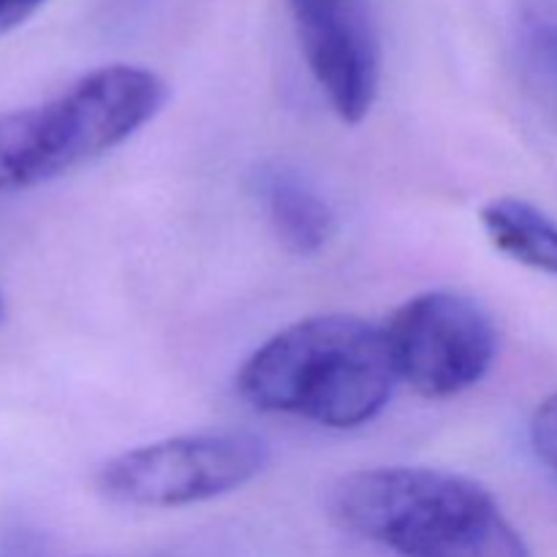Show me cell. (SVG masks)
I'll return each mask as SVG.
<instances>
[{
    "label": "cell",
    "mask_w": 557,
    "mask_h": 557,
    "mask_svg": "<svg viewBox=\"0 0 557 557\" xmlns=\"http://www.w3.org/2000/svg\"><path fill=\"white\" fill-rule=\"evenodd\" d=\"M386 332L357 315H313L261 343L237 373V392L264 413L330 430L373 422L395 392Z\"/></svg>",
    "instance_id": "obj_1"
},
{
    "label": "cell",
    "mask_w": 557,
    "mask_h": 557,
    "mask_svg": "<svg viewBox=\"0 0 557 557\" xmlns=\"http://www.w3.org/2000/svg\"><path fill=\"white\" fill-rule=\"evenodd\" d=\"M330 511L395 557H533L493 493L460 473L364 468L337 479Z\"/></svg>",
    "instance_id": "obj_2"
},
{
    "label": "cell",
    "mask_w": 557,
    "mask_h": 557,
    "mask_svg": "<svg viewBox=\"0 0 557 557\" xmlns=\"http://www.w3.org/2000/svg\"><path fill=\"white\" fill-rule=\"evenodd\" d=\"M169 85L139 65H103L60 96L0 114V194L58 180L128 141L158 117Z\"/></svg>",
    "instance_id": "obj_3"
},
{
    "label": "cell",
    "mask_w": 557,
    "mask_h": 557,
    "mask_svg": "<svg viewBox=\"0 0 557 557\" xmlns=\"http://www.w3.org/2000/svg\"><path fill=\"white\" fill-rule=\"evenodd\" d=\"M270 457V444L248 430L174 435L103 462L96 487L120 506L180 509L237 493L267 471Z\"/></svg>",
    "instance_id": "obj_4"
},
{
    "label": "cell",
    "mask_w": 557,
    "mask_h": 557,
    "mask_svg": "<svg viewBox=\"0 0 557 557\" xmlns=\"http://www.w3.org/2000/svg\"><path fill=\"white\" fill-rule=\"evenodd\" d=\"M384 332L397 379L428 400H449L482 384L498 354L487 310L455 292L408 299Z\"/></svg>",
    "instance_id": "obj_5"
},
{
    "label": "cell",
    "mask_w": 557,
    "mask_h": 557,
    "mask_svg": "<svg viewBox=\"0 0 557 557\" xmlns=\"http://www.w3.org/2000/svg\"><path fill=\"white\" fill-rule=\"evenodd\" d=\"M308 69L332 112L359 125L381 87V38L368 0H286Z\"/></svg>",
    "instance_id": "obj_6"
},
{
    "label": "cell",
    "mask_w": 557,
    "mask_h": 557,
    "mask_svg": "<svg viewBox=\"0 0 557 557\" xmlns=\"http://www.w3.org/2000/svg\"><path fill=\"white\" fill-rule=\"evenodd\" d=\"M259 199L275 237L297 256H313L330 245L337 218L310 180L292 169H267L259 177Z\"/></svg>",
    "instance_id": "obj_7"
},
{
    "label": "cell",
    "mask_w": 557,
    "mask_h": 557,
    "mask_svg": "<svg viewBox=\"0 0 557 557\" xmlns=\"http://www.w3.org/2000/svg\"><path fill=\"white\" fill-rule=\"evenodd\" d=\"M490 243L528 270L557 277V221L531 201L500 196L479 212Z\"/></svg>",
    "instance_id": "obj_8"
},
{
    "label": "cell",
    "mask_w": 557,
    "mask_h": 557,
    "mask_svg": "<svg viewBox=\"0 0 557 557\" xmlns=\"http://www.w3.org/2000/svg\"><path fill=\"white\" fill-rule=\"evenodd\" d=\"M520 20L533 41L557 60V0H515Z\"/></svg>",
    "instance_id": "obj_9"
},
{
    "label": "cell",
    "mask_w": 557,
    "mask_h": 557,
    "mask_svg": "<svg viewBox=\"0 0 557 557\" xmlns=\"http://www.w3.org/2000/svg\"><path fill=\"white\" fill-rule=\"evenodd\" d=\"M531 446L539 460L557 473V392L539 403L531 417Z\"/></svg>",
    "instance_id": "obj_10"
},
{
    "label": "cell",
    "mask_w": 557,
    "mask_h": 557,
    "mask_svg": "<svg viewBox=\"0 0 557 557\" xmlns=\"http://www.w3.org/2000/svg\"><path fill=\"white\" fill-rule=\"evenodd\" d=\"M0 557H44L41 539L27 525H5L0 533Z\"/></svg>",
    "instance_id": "obj_11"
},
{
    "label": "cell",
    "mask_w": 557,
    "mask_h": 557,
    "mask_svg": "<svg viewBox=\"0 0 557 557\" xmlns=\"http://www.w3.org/2000/svg\"><path fill=\"white\" fill-rule=\"evenodd\" d=\"M47 0H0V38L25 25Z\"/></svg>",
    "instance_id": "obj_12"
},
{
    "label": "cell",
    "mask_w": 557,
    "mask_h": 557,
    "mask_svg": "<svg viewBox=\"0 0 557 557\" xmlns=\"http://www.w3.org/2000/svg\"><path fill=\"white\" fill-rule=\"evenodd\" d=\"M3 315H5V299L3 294H0V321H3Z\"/></svg>",
    "instance_id": "obj_13"
}]
</instances>
